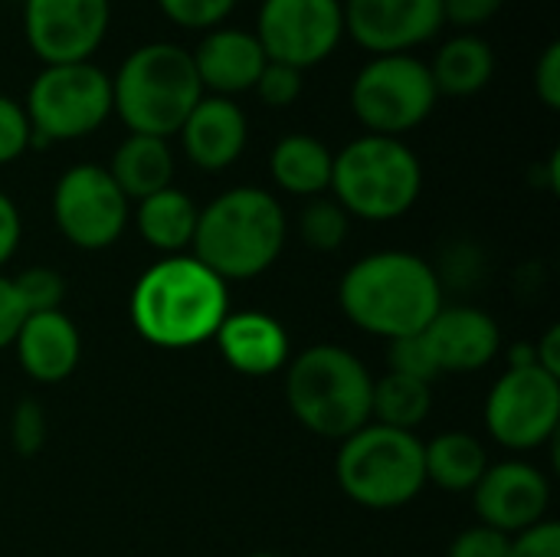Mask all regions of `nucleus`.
<instances>
[{"label":"nucleus","instance_id":"nucleus-26","mask_svg":"<svg viewBox=\"0 0 560 557\" xmlns=\"http://www.w3.org/2000/svg\"><path fill=\"white\" fill-rule=\"evenodd\" d=\"M433 410V384H423L417 378H404L387 371L381 381H374L371 394V423L417 433V427Z\"/></svg>","mask_w":560,"mask_h":557},{"label":"nucleus","instance_id":"nucleus-10","mask_svg":"<svg viewBox=\"0 0 560 557\" xmlns=\"http://www.w3.org/2000/svg\"><path fill=\"white\" fill-rule=\"evenodd\" d=\"M52 223L75 250H108L131 220V200L118 190L105 164H72L52 187Z\"/></svg>","mask_w":560,"mask_h":557},{"label":"nucleus","instance_id":"nucleus-29","mask_svg":"<svg viewBox=\"0 0 560 557\" xmlns=\"http://www.w3.org/2000/svg\"><path fill=\"white\" fill-rule=\"evenodd\" d=\"M16 292H20V302L26 309V315L33 312H56L62 305V295H66V279L49 269V266H33L26 272H20L13 279Z\"/></svg>","mask_w":560,"mask_h":557},{"label":"nucleus","instance_id":"nucleus-14","mask_svg":"<svg viewBox=\"0 0 560 557\" xmlns=\"http://www.w3.org/2000/svg\"><path fill=\"white\" fill-rule=\"evenodd\" d=\"M345 36L364 53H417L436 39L443 23V0H341Z\"/></svg>","mask_w":560,"mask_h":557},{"label":"nucleus","instance_id":"nucleus-15","mask_svg":"<svg viewBox=\"0 0 560 557\" xmlns=\"http://www.w3.org/2000/svg\"><path fill=\"white\" fill-rule=\"evenodd\" d=\"M472 506L482 525L512 538L545 522V512L551 506V483L532 463H522V460L495 463L476 483Z\"/></svg>","mask_w":560,"mask_h":557},{"label":"nucleus","instance_id":"nucleus-5","mask_svg":"<svg viewBox=\"0 0 560 557\" xmlns=\"http://www.w3.org/2000/svg\"><path fill=\"white\" fill-rule=\"evenodd\" d=\"M374 378L341 345H312L285 364V404L315 437L348 440L371 423Z\"/></svg>","mask_w":560,"mask_h":557},{"label":"nucleus","instance_id":"nucleus-30","mask_svg":"<svg viewBox=\"0 0 560 557\" xmlns=\"http://www.w3.org/2000/svg\"><path fill=\"white\" fill-rule=\"evenodd\" d=\"M302 89H305V72L285 66V62H266L253 92L259 95L262 105L269 108H289L302 98Z\"/></svg>","mask_w":560,"mask_h":557},{"label":"nucleus","instance_id":"nucleus-41","mask_svg":"<svg viewBox=\"0 0 560 557\" xmlns=\"http://www.w3.org/2000/svg\"><path fill=\"white\" fill-rule=\"evenodd\" d=\"M246 557H285V555H269V552H256V555H246Z\"/></svg>","mask_w":560,"mask_h":557},{"label":"nucleus","instance_id":"nucleus-3","mask_svg":"<svg viewBox=\"0 0 560 557\" xmlns=\"http://www.w3.org/2000/svg\"><path fill=\"white\" fill-rule=\"evenodd\" d=\"M285 236V210L266 187H230L200 207L190 256L223 282L256 279L279 259Z\"/></svg>","mask_w":560,"mask_h":557},{"label":"nucleus","instance_id":"nucleus-8","mask_svg":"<svg viewBox=\"0 0 560 557\" xmlns=\"http://www.w3.org/2000/svg\"><path fill=\"white\" fill-rule=\"evenodd\" d=\"M23 112L33 128L30 148L85 138L112 118V72L92 59L43 66L26 85Z\"/></svg>","mask_w":560,"mask_h":557},{"label":"nucleus","instance_id":"nucleus-22","mask_svg":"<svg viewBox=\"0 0 560 557\" xmlns=\"http://www.w3.org/2000/svg\"><path fill=\"white\" fill-rule=\"evenodd\" d=\"M174 167H177V161H174L171 141L154 138V135H125L105 164V171L112 174L118 190L135 204L171 187Z\"/></svg>","mask_w":560,"mask_h":557},{"label":"nucleus","instance_id":"nucleus-37","mask_svg":"<svg viewBox=\"0 0 560 557\" xmlns=\"http://www.w3.org/2000/svg\"><path fill=\"white\" fill-rule=\"evenodd\" d=\"M535 95L545 102V108H560V43H548L535 62Z\"/></svg>","mask_w":560,"mask_h":557},{"label":"nucleus","instance_id":"nucleus-12","mask_svg":"<svg viewBox=\"0 0 560 557\" xmlns=\"http://www.w3.org/2000/svg\"><path fill=\"white\" fill-rule=\"evenodd\" d=\"M560 420V378L538 364H512L489 391L486 427L509 450H538Z\"/></svg>","mask_w":560,"mask_h":557},{"label":"nucleus","instance_id":"nucleus-1","mask_svg":"<svg viewBox=\"0 0 560 557\" xmlns=\"http://www.w3.org/2000/svg\"><path fill=\"white\" fill-rule=\"evenodd\" d=\"M131 325L135 332L167 351H184L203 345L217 335L230 315V292L220 276H213L190 253L164 256L131 289Z\"/></svg>","mask_w":560,"mask_h":557},{"label":"nucleus","instance_id":"nucleus-17","mask_svg":"<svg viewBox=\"0 0 560 557\" xmlns=\"http://www.w3.org/2000/svg\"><path fill=\"white\" fill-rule=\"evenodd\" d=\"M180 138V151L184 158L207 171H226L240 161V154L246 151L249 141V118L246 108L236 98H223V95H203L190 115L184 118V125L177 128Z\"/></svg>","mask_w":560,"mask_h":557},{"label":"nucleus","instance_id":"nucleus-7","mask_svg":"<svg viewBox=\"0 0 560 557\" xmlns=\"http://www.w3.org/2000/svg\"><path fill=\"white\" fill-rule=\"evenodd\" d=\"M335 476L341 492L361 509H404L427 486L423 440L417 433L368 423L341 440Z\"/></svg>","mask_w":560,"mask_h":557},{"label":"nucleus","instance_id":"nucleus-11","mask_svg":"<svg viewBox=\"0 0 560 557\" xmlns=\"http://www.w3.org/2000/svg\"><path fill=\"white\" fill-rule=\"evenodd\" d=\"M253 33L269 62L305 72L341 46L345 7L341 0H259Z\"/></svg>","mask_w":560,"mask_h":557},{"label":"nucleus","instance_id":"nucleus-35","mask_svg":"<svg viewBox=\"0 0 560 557\" xmlns=\"http://www.w3.org/2000/svg\"><path fill=\"white\" fill-rule=\"evenodd\" d=\"M502 7L505 0H443V23L456 26V33H476L495 20Z\"/></svg>","mask_w":560,"mask_h":557},{"label":"nucleus","instance_id":"nucleus-38","mask_svg":"<svg viewBox=\"0 0 560 557\" xmlns=\"http://www.w3.org/2000/svg\"><path fill=\"white\" fill-rule=\"evenodd\" d=\"M23 318H26V309L20 302V292L13 286V279L0 276V351L13 345Z\"/></svg>","mask_w":560,"mask_h":557},{"label":"nucleus","instance_id":"nucleus-16","mask_svg":"<svg viewBox=\"0 0 560 557\" xmlns=\"http://www.w3.org/2000/svg\"><path fill=\"white\" fill-rule=\"evenodd\" d=\"M190 59L203 85V95H223V98L253 92L262 66L269 62L256 33L230 23L200 33V39L190 49Z\"/></svg>","mask_w":560,"mask_h":557},{"label":"nucleus","instance_id":"nucleus-20","mask_svg":"<svg viewBox=\"0 0 560 557\" xmlns=\"http://www.w3.org/2000/svg\"><path fill=\"white\" fill-rule=\"evenodd\" d=\"M213 341L223 361L246 378H269L289 364V335L269 312H230Z\"/></svg>","mask_w":560,"mask_h":557},{"label":"nucleus","instance_id":"nucleus-19","mask_svg":"<svg viewBox=\"0 0 560 557\" xmlns=\"http://www.w3.org/2000/svg\"><path fill=\"white\" fill-rule=\"evenodd\" d=\"M16 361L33 378L36 384H59L66 381L82 358V338L72 318L56 309V312H33L23 318L16 338Z\"/></svg>","mask_w":560,"mask_h":557},{"label":"nucleus","instance_id":"nucleus-36","mask_svg":"<svg viewBox=\"0 0 560 557\" xmlns=\"http://www.w3.org/2000/svg\"><path fill=\"white\" fill-rule=\"evenodd\" d=\"M509 557H560V525L545 519V522L512 535Z\"/></svg>","mask_w":560,"mask_h":557},{"label":"nucleus","instance_id":"nucleus-42","mask_svg":"<svg viewBox=\"0 0 560 557\" xmlns=\"http://www.w3.org/2000/svg\"><path fill=\"white\" fill-rule=\"evenodd\" d=\"M13 3H23V0H13Z\"/></svg>","mask_w":560,"mask_h":557},{"label":"nucleus","instance_id":"nucleus-27","mask_svg":"<svg viewBox=\"0 0 560 557\" xmlns=\"http://www.w3.org/2000/svg\"><path fill=\"white\" fill-rule=\"evenodd\" d=\"M348 227H351V217L348 210L335 200V197H312L302 213H299V233H302V243L308 250H318V253H335L341 250L345 236H348Z\"/></svg>","mask_w":560,"mask_h":557},{"label":"nucleus","instance_id":"nucleus-23","mask_svg":"<svg viewBox=\"0 0 560 557\" xmlns=\"http://www.w3.org/2000/svg\"><path fill=\"white\" fill-rule=\"evenodd\" d=\"M331 164H335V151L308 131H289L269 151V174L276 187L305 200L328 194Z\"/></svg>","mask_w":560,"mask_h":557},{"label":"nucleus","instance_id":"nucleus-9","mask_svg":"<svg viewBox=\"0 0 560 557\" xmlns=\"http://www.w3.org/2000/svg\"><path fill=\"white\" fill-rule=\"evenodd\" d=\"M348 102L368 135L404 138L433 115L440 92L423 56L381 53L354 72Z\"/></svg>","mask_w":560,"mask_h":557},{"label":"nucleus","instance_id":"nucleus-32","mask_svg":"<svg viewBox=\"0 0 560 557\" xmlns=\"http://www.w3.org/2000/svg\"><path fill=\"white\" fill-rule=\"evenodd\" d=\"M30 138L33 128L23 112V102L0 92V167L20 161L30 151Z\"/></svg>","mask_w":560,"mask_h":557},{"label":"nucleus","instance_id":"nucleus-4","mask_svg":"<svg viewBox=\"0 0 560 557\" xmlns=\"http://www.w3.org/2000/svg\"><path fill=\"white\" fill-rule=\"evenodd\" d=\"M203 98L190 49L167 39L135 46L112 76V115L128 135L174 138L190 108Z\"/></svg>","mask_w":560,"mask_h":557},{"label":"nucleus","instance_id":"nucleus-25","mask_svg":"<svg viewBox=\"0 0 560 557\" xmlns=\"http://www.w3.org/2000/svg\"><path fill=\"white\" fill-rule=\"evenodd\" d=\"M423 466H427V483L446 492H472L482 473L489 469V456L472 433L453 430L423 443Z\"/></svg>","mask_w":560,"mask_h":557},{"label":"nucleus","instance_id":"nucleus-40","mask_svg":"<svg viewBox=\"0 0 560 557\" xmlns=\"http://www.w3.org/2000/svg\"><path fill=\"white\" fill-rule=\"evenodd\" d=\"M532 351H535V364H538L541 371L560 378V328H548L545 338H541Z\"/></svg>","mask_w":560,"mask_h":557},{"label":"nucleus","instance_id":"nucleus-33","mask_svg":"<svg viewBox=\"0 0 560 557\" xmlns=\"http://www.w3.org/2000/svg\"><path fill=\"white\" fill-rule=\"evenodd\" d=\"M10 443L20 456H36L46 443V410L36 401H20L10 423Z\"/></svg>","mask_w":560,"mask_h":557},{"label":"nucleus","instance_id":"nucleus-18","mask_svg":"<svg viewBox=\"0 0 560 557\" xmlns=\"http://www.w3.org/2000/svg\"><path fill=\"white\" fill-rule=\"evenodd\" d=\"M423 341L440 368V374H469L486 368L499 348H502V332L495 318L482 309L472 305H456V309H440L436 318L423 328Z\"/></svg>","mask_w":560,"mask_h":557},{"label":"nucleus","instance_id":"nucleus-21","mask_svg":"<svg viewBox=\"0 0 560 557\" xmlns=\"http://www.w3.org/2000/svg\"><path fill=\"white\" fill-rule=\"evenodd\" d=\"M495 49L482 33H453L430 59V76L440 98H472L495 76Z\"/></svg>","mask_w":560,"mask_h":557},{"label":"nucleus","instance_id":"nucleus-6","mask_svg":"<svg viewBox=\"0 0 560 557\" xmlns=\"http://www.w3.org/2000/svg\"><path fill=\"white\" fill-rule=\"evenodd\" d=\"M328 190L348 217L387 223L417 204L423 190V164L404 138L364 131L335 151Z\"/></svg>","mask_w":560,"mask_h":557},{"label":"nucleus","instance_id":"nucleus-31","mask_svg":"<svg viewBox=\"0 0 560 557\" xmlns=\"http://www.w3.org/2000/svg\"><path fill=\"white\" fill-rule=\"evenodd\" d=\"M387 361H390V371L394 374H404V378H417L423 384H433L440 378V368L423 341V332L420 335H407V338H397L390 341V351H387Z\"/></svg>","mask_w":560,"mask_h":557},{"label":"nucleus","instance_id":"nucleus-39","mask_svg":"<svg viewBox=\"0 0 560 557\" xmlns=\"http://www.w3.org/2000/svg\"><path fill=\"white\" fill-rule=\"evenodd\" d=\"M23 236V220H20V207L0 190V266L10 263V256L16 253Z\"/></svg>","mask_w":560,"mask_h":557},{"label":"nucleus","instance_id":"nucleus-24","mask_svg":"<svg viewBox=\"0 0 560 557\" xmlns=\"http://www.w3.org/2000/svg\"><path fill=\"white\" fill-rule=\"evenodd\" d=\"M197 217L200 207L194 204V197L174 184L138 200L135 207V223L141 240L164 256H180L194 243Z\"/></svg>","mask_w":560,"mask_h":557},{"label":"nucleus","instance_id":"nucleus-2","mask_svg":"<svg viewBox=\"0 0 560 557\" xmlns=\"http://www.w3.org/2000/svg\"><path fill=\"white\" fill-rule=\"evenodd\" d=\"M341 312L368 335L397 341L420 335L443 309L440 276L427 259L404 250H384L358 259L338 286Z\"/></svg>","mask_w":560,"mask_h":557},{"label":"nucleus","instance_id":"nucleus-34","mask_svg":"<svg viewBox=\"0 0 560 557\" xmlns=\"http://www.w3.org/2000/svg\"><path fill=\"white\" fill-rule=\"evenodd\" d=\"M509 545H512L509 535H502L489 525H472L453 538L446 557H509Z\"/></svg>","mask_w":560,"mask_h":557},{"label":"nucleus","instance_id":"nucleus-28","mask_svg":"<svg viewBox=\"0 0 560 557\" xmlns=\"http://www.w3.org/2000/svg\"><path fill=\"white\" fill-rule=\"evenodd\" d=\"M154 3L174 26L207 33V30L226 23V16L236 10L240 0H154Z\"/></svg>","mask_w":560,"mask_h":557},{"label":"nucleus","instance_id":"nucleus-13","mask_svg":"<svg viewBox=\"0 0 560 557\" xmlns=\"http://www.w3.org/2000/svg\"><path fill=\"white\" fill-rule=\"evenodd\" d=\"M23 43L43 66L89 62L112 26V0H23Z\"/></svg>","mask_w":560,"mask_h":557}]
</instances>
